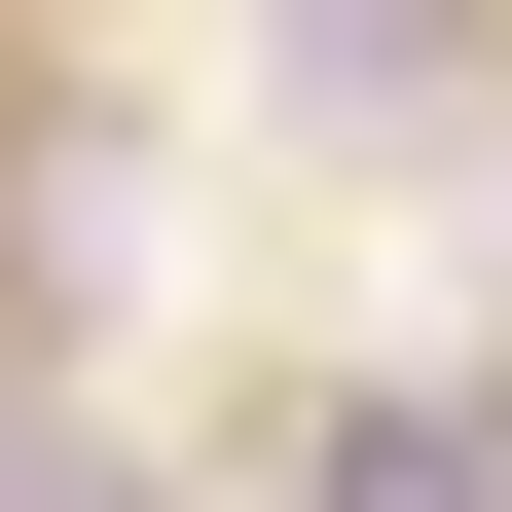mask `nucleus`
<instances>
[{"mask_svg": "<svg viewBox=\"0 0 512 512\" xmlns=\"http://www.w3.org/2000/svg\"><path fill=\"white\" fill-rule=\"evenodd\" d=\"M293 512H512V439H476V403H330V476H293Z\"/></svg>", "mask_w": 512, "mask_h": 512, "instance_id": "nucleus-1", "label": "nucleus"}, {"mask_svg": "<svg viewBox=\"0 0 512 512\" xmlns=\"http://www.w3.org/2000/svg\"><path fill=\"white\" fill-rule=\"evenodd\" d=\"M293 37H330V74H439V37H476V0H293Z\"/></svg>", "mask_w": 512, "mask_h": 512, "instance_id": "nucleus-2", "label": "nucleus"}]
</instances>
